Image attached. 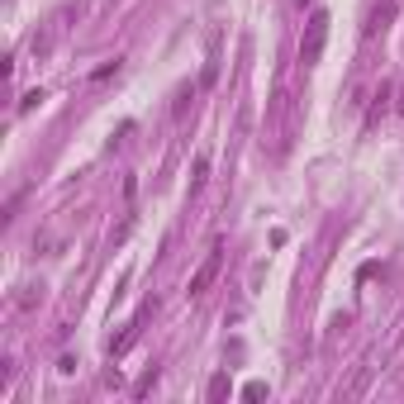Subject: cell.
<instances>
[{
    "label": "cell",
    "mask_w": 404,
    "mask_h": 404,
    "mask_svg": "<svg viewBox=\"0 0 404 404\" xmlns=\"http://www.w3.org/2000/svg\"><path fill=\"white\" fill-rule=\"evenodd\" d=\"M328 24H333V15H328V10H314V15H309V24H305V39H300V62H305V67H314V62L323 57Z\"/></svg>",
    "instance_id": "obj_1"
},
{
    "label": "cell",
    "mask_w": 404,
    "mask_h": 404,
    "mask_svg": "<svg viewBox=\"0 0 404 404\" xmlns=\"http://www.w3.org/2000/svg\"><path fill=\"white\" fill-rule=\"evenodd\" d=\"M219 267H224V247L214 242V247H209V257H204L200 267H195V276H191V295H195V300H200L204 290L219 281Z\"/></svg>",
    "instance_id": "obj_2"
},
{
    "label": "cell",
    "mask_w": 404,
    "mask_h": 404,
    "mask_svg": "<svg viewBox=\"0 0 404 404\" xmlns=\"http://www.w3.org/2000/svg\"><path fill=\"white\" fill-rule=\"evenodd\" d=\"M395 5H400V0H376V5H371V15H366V24H362L366 39H376L381 29H390V19H395Z\"/></svg>",
    "instance_id": "obj_3"
},
{
    "label": "cell",
    "mask_w": 404,
    "mask_h": 404,
    "mask_svg": "<svg viewBox=\"0 0 404 404\" xmlns=\"http://www.w3.org/2000/svg\"><path fill=\"white\" fill-rule=\"evenodd\" d=\"M224 395H229V376H214L209 381V400H224Z\"/></svg>",
    "instance_id": "obj_4"
},
{
    "label": "cell",
    "mask_w": 404,
    "mask_h": 404,
    "mask_svg": "<svg viewBox=\"0 0 404 404\" xmlns=\"http://www.w3.org/2000/svg\"><path fill=\"white\" fill-rule=\"evenodd\" d=\"M204 171H209V157H195V176H191V191L204 186Z\"/></svg>",
    "instance_id": "obj_5"
},
{
    "label": "cell",
    "mask_w": 404,
    "mask_h": 404,
    "mask_svg": "<svg viewBox=\"0 0 404 404\" xmlns=\"http://www.w3.org/2000/svg\"><path fill=\"white\" fill-rule=\"evenodd\" d=\"M262 395H267V385H262V381H252V385H242V400H262Z\"/></svg>",
    "instance_id": "obj_6"
},
{
    "label": "cell",
    "mask_w": 404,
    "mask_h": 404,
    "mask_svg": "<svg viewBox=\"0 0 404 404\" xmlns=\"http://www.w3.org/2000/svg\"><path fill=\"white\" fill-rule=\"evenodd\" d=\"M43 100V90H29V95H24V100H19V115H24V110H34V105H39Z\"/></svg>",
    "instance_id": "obj_7"
},
{
    "label": "cell",
    "mask_w": 404,
    "mask_h": 404,
    "mask_svg": "<svg viewBox=\"0 0 404 404\" xmlns=\"http://www.w3.org/2000/svg\"><path fill=\"white\" fill-rule=\"evenodd\" d=\"M400 110H404V95H400Z\"/></svg>",
    "instance_id": "obj_8"
}]
</instances>
